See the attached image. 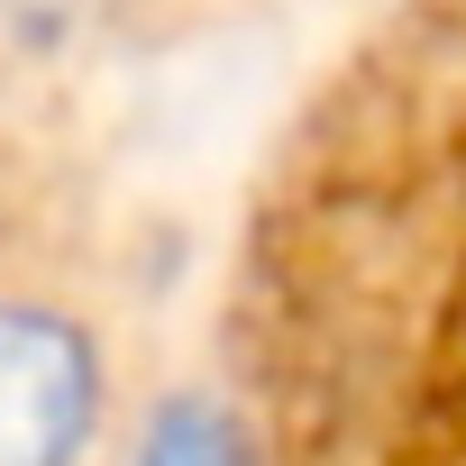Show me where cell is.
I'll return each instance as SVG.
<instances>
[{
	"label": "cell",
	"mask_w": 466,
	"mask_h": 466,
	"mask_svg": "<svg viewBox=\"0 0 466 466\" xmlns=\"http://www.w3.org/2000/svg\"><path fill=\"white\" fill-rule=\"evenodd\" d=\"M101 430V348L37 302H0V466H83Z\"/></svg>",
	"instance_id": "1"
},
{
	"label": "cell",
	"mask_w": 466,
	"mask_h": 466,
	"mask_svg": "<svg viewBox=\"0 0 466 466\" xmlns=\"http://www.w3.org/2000/svg\"><path fill=\"white\" fill-rule=\"evenodd\" d=\"M137 466H257V457H248V430L219 402H165L156 430L137 439Z\"/></svg>",
	"instance_id": "2"
},
{
	"label": "cell",
	"mask_w": 466,
	"mask_h": 466,
	"mask_svg": "<svg viewBox=\"0 0 466 466\" xmlns=\"http://www.w3.org/2000/svg\"><path fill=\"white\" fill-rule=\"evenodd\" d=\"M0 10H28L37 19V10H74V0H0Z\"/></svg>",
	"instance_id": "3"
}]
</instances>
